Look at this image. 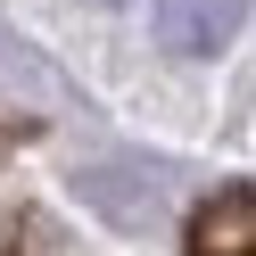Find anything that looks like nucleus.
Returning a JSON list of instances; mask_svg holds the SVG:
<instances>
[{"label": "nucleus", "mask_w": 256, "mask_h": 256, "mask_svg": "<svg viewBox=\"0 0 256 256\" xmlns=\"http://www.w3.org/2000/svg\"><path fill=\"white\" fill-rule=\"evenodd\" d=\"M190 256H256V198L223 190L190 215Z\"/></svg>", "instance_id": "nucleus-2"}, {"label": "nucleus", "mask_w": 256, "mask_h": 256, "mask_svg": "<svg viewBox=\"0 0 256 256\" xmlns=\"http://www.w3.org/2000/svg\"><path fill=\"white\" fill-rule=\"evenodd\" d=\"M240 25H248V0H157V8H149L157 50H174V58H215V50H232Z\"/></svg>", "instance_id": "nucleus-1"}, {"label": "nucleus", "mask_w": 256, "mask_h": 256, "mask_svg": "<svg viewBox=\"0 0 256 256\" xmlns=\"http://www.w3.org/2000/svg\"><path fill=\"white\" fill-rule=\"evenodd\" d=\"M0 256H66V232H58L50 215H0Z\"/></svg>", "instance_id": "nucleus-3"}]
</instances>
